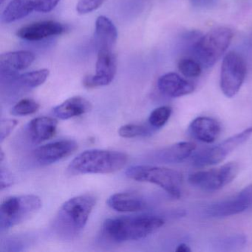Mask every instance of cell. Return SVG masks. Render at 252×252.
Listing matches in <instances>:
<instances>
[{"instance_id":"44dd1931","label":"cell","mask_w":252,"mask_h":252,"mask_svg":"<svg viewBox=\"0 0 252 252\" xmlns=\"http://www.w3.org/2000/svg\"><path fill=\"white\" fill-rule=\"evenodd\" d=\"M92 108L91 102L81 96H73L54 109V113L62 120H67L88 113Z\"/></svg>"},{"instance_id":"1f68e13d","label":"cell","mask_w":252,"mask_h":252,"mask_svg":"<svg viewBox=\"0 0 252 252\" xmlns=\"http://www.w3.org/2000/svg\"><path fill=\"white\" fill-rule=\"evenodd\" d=\"M177 252H191V249L188 245L185 244V243H181L179 246L177 247Z\"/></svg>"},{"instance_id":"52a82bcc","label":"cell","mask_w":252,"mask_h":252,"mask_svg":"<svg viewBox=\"0 0 252 252\" xmlns=\"http://www.w3.org/2000/svg\"><path fill=\"white\" fill-rule=\"evenodd\" d=\"M246 75V64L241 55L230 51L224 57L221 67L220 85L222 94L232 98L240 91Z\"/></svg>"},{"instance_id":"e0dca14e","label":"cell","mask_w":252,"mask_h":252,"mask_svg":"<svg viewBox=\"0 0 252 252\" xmlns=\"http://www.w3.org/2000/svg\"><path fill=\"white\" fill-rule=\"evenodd\" d=\"M158 88L163 95L171 98L189 95L194 90L191 82L175 73H168L160 76L158 81Z\"/></svg>"},{"instance_id":"4316f807","label":"cell","mask_w":252,"mask_h":252,"mask_svg":"<svg viewBox=\"0 0 252 252\" xmlns=\"http://www.w3.org/2000/svg\"><path fill=\"white\" fill-rule=\"evenodd\" d=\"M150 134V130L147 126L139 125H134V124L124 125V126H121L119 130V135L122 138H125L147 136Z\"/></svg>"},{"instance_id":"f546056e","label":"cell","mask_w":252,"mask_h":252,"mask_svg":"<svg viewBox=\"0 0 252 252\" xmlns=\"http://www.w3.org/2000/svg\"><path fill=\"white\" fill-rule=\"evenodd\" d=\"M13 178L11 174L4 170V169H1V189L8 188L10 186L12 185Z\"/></svg>"},{"instance_id":"6da1fadb","label":"cell","mask_w":252,"mask_h":252,"mask_svg":"<svg viewBox=\"0 0 252 252\" xmlns=\"http://www.w3.org/2000/svg\"><path fill=\"white\" fill-rule=\"evenodd\" d=\"M96 204V197L84 194L72 197L59 209L53 222L54 231L62 238H75L86 225Z\"/></svg>"},{"instance_id":"5bb4252c","label":"cell","mask_w":252,"mask_h":252,"mask_svg":"<svg viewBox=\"0 0 252 252\" xmlns=\"http://www.w3.org/2000/svg\"><path fill=\"white\" fill-rule=\"evenodd\" d=\"M117 39V29L113 22L104 16L98 17L95 31L97 54L114 53Z\"/></svg>"},{"instance_id":"3957f363","label":"cell","mask_w":252,"mask_h":252,"mask_svg":"<svg viewBox=\"0 0 252 252\" xmlns=\"http://www.w3.org/2000/svg\"><path fill=\"white\" fill-rule=\"evenodd\" d=\"M129 156L125 153L105 150H89L80 153L69 164L70 175L111 174L125 167Z\"/></svg>"},{"instance_id":"f1b7e54d","label":"cell","mask_w":252,"mask_h":252,"mask_svg":"<svg viewBox=\"0 0 252 252\" xmlns=\"http://www.w3.org/2000/svg\"><path fill=\"white\" fill-rule=\"evenodd\" d=\"M18 125V121L15 119H5L1 122V141H3Z\"/></svg>"},{"instance_id":"603a6c76","label":"cell","mask_w":252,"mask_h":252,"mask_svg":"<svg viewBox=\"0 0 252 252\" xmlns=\"http://www.w3.org/2000/svg\"><path fill=\"white\" fill-rule=\"evenodd\" d=\"M195 148V144L192 142L177 143L160 150L157 154V158L166 163H181L190 157Z\"/></svg>"},{"instance_id":"d6986e66","label":"cell","mask_w":252,"mask_h":252,"mask_svg":"<svg viewBox=\"0 0 252 252\" xmlns=\"http://www.w3.org/2000/svg\"><path fill=\"white\" fill-rule=\"evenodd\" d=\"M58 121L51 117H38L31 121L28 127L29 136L33 143L39 144L51 139L55 135Z\"/></svg>"},{"instance_id":"8fae6325","label":"cell","mask_w":252,"mask_h":252,"mask_svg":"<svg viewBox=\"0 0 252 252\" xmlns=\"http://www.w3.org/2000/svg\"><path fill=\"white\" fill-rule=\"evenodd\" d=\"M252 203V185H250L230 198L210 205L206 212L212 218H225L244 212Z\"/></svg>"},{"instance_id":"30bf717a","label":"cell","mask_w":252,"mask_h":252,"mask_svg":"<svg viewBox=\"0 0 252 252\" xmlns=\"http://www.w3.org/2000/svg\"><path fill=\"white\" fill-rule=\"evenodd\" d=\"M60 0H12L2 14L4 23H11L27 17L33 11L48 13L54 9Z\"/></svg>"},{"instance_id":"4fadbf2b","label":"cell","mask_w":252,"mask_h":252,"mask_svg":"<svg viewBox=\"0 0 252 252\" xmlns=\"http://www.w3.org/2000/svg\"><path fill=\"white\" fill-rule=\"evenodd\" d=\"M95 73L85 77L83 85L87 88H95L110 85L117 71V62L115 53L97 54Z\"/></svg>"},{"instance_id":"d4e9b609","label":"cell","mask_w":252,"mask_h":252,"mask_svg":"<svg viewBox=\"0 0 252 252\" xmlns=\"http://www.w3.org/2000/svg\"><path fill=\"white\" fill-rule=\"evenodd\" d=\"M180 72L187 78L198 77L202 73V66L197 60L184 58L178 63Z\"/></svg>"},{"instance_id":"484cf974","label":"cell","mask_w":252,"mask_h":252,"mask_svg":"<svg viewBox=\"0 0 252 252\" xmlns=\"http://www.w3.org/2000/svg\"><path fill=\"white\" fill-rule=\"evenodd\" d=\"M172 114V109L168 106H162L155 109L149 118V123L153 128H161L166 125V122Z\"/></svg>"},{"instance_id":"83f0119b","label":"cell","mask_w":252,"mask_h":252,"mask_svg":"<svg viewBox=\"0 0 252 252\" xmlns=\"http://www.w3.org/2000/svg\"><path fill=\"white\" fill-rule=\"evenodd\" d=\"M106 0H79L76 11L79 14H86L98 9Z\"/></svg>"},{"instance_id":"7c38bea8","label":"cell","mask_w":252,"mask_h":252,"mask_svg":"<svg viewBox=\"0 0 252 252\" xmlns=\"http://www.w3.org/2000/svg\"><path fill=\"white\" fill-rule=\"evenodd\" d=\"M77 149L73 140H60L38 147L33 151V158L39 164H52L71 156Z\"/></svg>"},{"instance_id":"d6a6232c","label":"cell","mask_w":252,"mask_h":252,"mask_svg":"<svg viewBox=\"0 0 252 252\" xmlns=\"http://www.w3.org/2000/svg\"><path fill=\"white\" fill-rule=\"evenodd\" d=\"M5 0H1V4L3 3L4 2H5Z\"/></svg>"},{"instance_id":"ba28073f","label":"cell","mask_w":252,"mask_h":252,"mask_svg":"<svg viewBox=\"0 0 252 252\" xmlns=\"http://www.w3.org/2000/svg\"><path fill=\"white\" fill-rule=\"evenodd\" d=\"M239 170V165L236 162H229L218 169L191 174L189 177V182L204 191H217L234 181Z\"/></svg>"},{"instance_id":"9c48e42d","label":"cell","mask_w":252,"mask_h":252,"mask_svg":"<svg viewBox=\"0 0 252 252\" xmlns=\"http://www.w3.org/2000/svg\"><path fill=\"white\" fill-rule=\"evenodd\" d=\"M246 141L247 136L244 132L236 134L218 145L203 149L194 153L191 157V163L196 167H206L218 164L223 161L229 153Z\"/></svg>"},{"instance_id":"cb8c5ba5","label":"cell","mask_w":252,"mask_h":252,"mask_svg":"<svg viewBox=\"0 0 252 252\" xmlns=\"http://www.w3.org/2000/svg\"><path fill=\"white\" fill-rule=\"evenodd\" d=\"M40 108L39 103L31 98L20 100L11 109V114L16 116H26L34 114Z\"/></svg>"},{"instance_id":"8992f818","label":"cell","mask_w":252,"mask_h":252,"mask_svg":"<svg viewBox=\"0 0 252 252\" xmlns=\"http://www.w3.org/2000/svg\"><path fill=\"white\" fill-rule=\"evenodd\" d=\"M42 206L40 197L35 194L7 197L0 208V228L9 229L29 220Z\"/></svg>"},{"instance_id":"ffe728a7","label":"cell","mask_w":252,"mask_h":252,"mask_svg":"<svg viewBox=\"0 0 252 252\" xmlns=\"http://www.w3.org/2000/svg\"><path fill=\"white\" fill-rule=\"evenodd\" d=\"M109 207L119 212H137L144 210L146 203L138 194L129 192L112 194L107 201Z\"/></svg>"},{"instance_id":"ac0fdd59","label":"cell","mask_w":252,"mask_h":252,"mask_svg":"<svg viewBox=\"0 0 252 252\" xmlns=\"http://www.w3.org/2000/svg\"><path fill=\"white\" fill-rule=\"evenodd\" d=\"M220 126L214 119L198 117L190 124L189 131L193 137L201 142L211 144L215 142L220 133Z\"/></svg>"},{"instance_id":"2e32d148","label":"cell","mask_w":252,"mask_h":252,"mask_svg":"<svg viewBox=\"0 0 252 252\" xmlns=\"http://www.w3.org/2000/svg\"><path fill=\"white\" fill-rule=\"evenodd\" d=\"M35 60L33 53L29 51L6 53L0 57L1 76L17 74L32 65Z\"/></svg>"},{"instance_id":"7402d4cb","label":"cell","mask_w":252,"mask_h":252,"mask_svg":"<svg viewBox=\"0 0 252 252\" xmlns=\"http://www.w3.org/2000/svg\"><path fill=\"white\" fill-rule=\"evenodd\" d=\"M49 74L48 69H41L22 74L17 73L11 76H1V79L2 82H5L21 88H35L45 83Z\"/></svg>"},{"instance_id":"7a4b0ae2","label":"cell","mask_w":252,"mask_h":252,"mask_svg":"<svg viewBox=\"0 0 252 252\" xmlns=\"http://www.w3.org/2000/svg\"><path fill=\"white\" fill-rule=\"evenodd\" d=\"M164 220L156 216L108 218L102 226L103 236L114 243L135 241L148 237L163 226Z\"/></svg>"},{"instance_id":"4dcf8cb0","label":"cell","mask_w":252,"mask_h":252,"mask_svg":"<svg viewBox=\"0 0 252 252\" xmlns=\"http://www.w3.org/2000/svg\"><path fill=\"white\" fill-rule=\"evenodd\" d=\"M190 1L197 6H205L212 3L215 0H190Z\"/></svg>"},{"instance_id":"9a60e30c","label":"cell","mask_w":252,"mask_h":252,"mask_svg":"<svg viewBox=\"0 0 252 252\" xmlns=\"http://www.w3.org/2000/svg\"><path fill=\"white\" fill-rule=\"evenodd\" d=\"M65 32V27L58 22L42 21L28 25L20 29L17 35L28 41H39L59 36Z\"/></svg>"},{"instance_id":"277c9868","label":"cell","mask_w":252,"mask_h":252,"mask_svg":"<svg viewBox=\"0 0 252 252\" xmlns=\"http://www.w3.org/2000/svg\"><path fill=\"white\" fill-rule=\"evenodd\" d=\"M125 174L129 179L156 184L175 198H179L181 196L183 176L175 169L162 166L138 165L128 168Z\"/></svg>"},{"instance_id":"5b68a950","label":"cell","mask_w":252,"mask_h":252,"mask_svg":"<svg viewBox=\"0 0 252 252\" xmlns=\"http://www.w3.org/2000/svg\"><path fill=\"white\" fill-rule=\"evenodd\" d=\"M232 39V31L228 28L212 29L194 44L193 55L202 67H212L225 54Z\"/></svg>"}]
</instances>
